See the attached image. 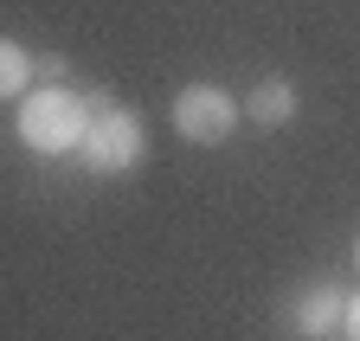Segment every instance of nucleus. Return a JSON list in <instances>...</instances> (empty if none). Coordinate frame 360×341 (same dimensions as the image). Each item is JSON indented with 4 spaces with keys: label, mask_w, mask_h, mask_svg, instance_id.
Instances as JSON below:
<instances>
[{
    "label": "nucleus",
    "mask_w": 360,
    "mask_h": 341,
    "mask_svg": "<svg viewBox=\"0 0 360 341\" xmlns=\"http://www.w3.org/2000/svg\"><path fill=\"white\" fill-rule=\"evenodd\" d=\"M341 335L360 341V296H347V316H341Z\"/></svg>",
    "instance_id": "nucleus-7"
},
{
    "label": "nucleus",
    "mask_w": 360,
    "mask_h": 341,
    "mask_svg": "<svg viewBox=\"0 0 360 341\" xmlns=\"http://www.w3.org/2000/svg\"><path fill=\"white\" fill-rule=\"evenodd\" d=\"M84 129H90V97L65 91V84L20 97V142L32 155H77L84 148Z\"/></svg>",
    "instance_id": "nucleus-1"
},
{
    "label": "nucleus",
    "mask_w": 360,
    "mask_h": 341,
    "mask_svg": "<svg viewBox=\"0 0 360 341\" xmlns=\"http://www.w3.org/2000/svg\"><path fill=\"white\" fill-rule=\"evenodd\" d=\"M174 129L187 142H200V148H219L238 129V103L225 97L219 84H187V91L174 97Z\"/></svg>",
    "instance_id": "nucleus-3"
},
{
    "label": "nucleus",
    "mask_w": 360,
    "mask_h": 341,
    "mask_svg": "<svg viewBox=\"0 0 360 341\" xmlns=\"http://www.w3.org/2000/svg\"><path fill=\"white\" fill-rule=\"evenodd\" d=\"M26 77H32V58L13 46V39H0V103L26 97Z\"/></svg>",
    "instance_id": "nucleus-6"
},
{
    "label": "nucleus",
    "mask_w": 360,
    "mask_h": 341,
    "mask_svg": "<svg viewBox=\"0 0 360 341\" xmlns=\"http://www.w3.org/2000/svg\"><path fill=\"white\" fill-rule=\"evenodd\" d=\"M245 116L257 122V129H283V122L296 116V84L290 77H264L257 91L245 97Z\"/></svg>",
    "instance_id": "nucleus-4"
},
{
    "label": "nucleus",
    "mask_w": 360,
    "mask_h": 341,
    "mask_svg": "<svg viewBox=\"0 0 360 341\" xmlns=\"http://www.w3.org/2000/svg\"><path fill=\"white\" fill-rule=\"evenodd\" d=\"M77 155H84L90 174H129V167L148 155V129H142L135 110L90 97V129H84V148Z\"/></svg>",
    "instance_id": "nucleus-2"
},
{
    "label": "nucleus",
    "mask_w": 360,
    "mask_h": 341,
    "mask_svg": "<svg viewBox=\"0 0 360 341\" xmlns=\"http://www.w3.org/2000/svg\"><path fill=\"white\" fill-rule=\"evenodd\" d=\"M341 316H347V296L335 283H315V290L296 296V328L302 335H328V328H341Z\"/></svg>",
    "instance_id": "nucleus-5"
},
{
    "label": "nucleus",
    "mask_w": 360,
    "mask_h": 341,
    "mask_svg": "<svg viewBox=\"0 0 360 341\" xmlns=\"http://www.w3.org/2000/svg\"><path fill=\"white\" fill-rule=\"evenodd\" d=\"M354 264H360V232H354Z\"/></svg>",
    "instance_id": "nucleus-8"
}]
</instances>
